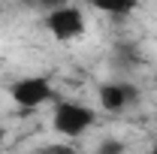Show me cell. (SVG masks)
I'll return each instance as SVG.
<instances>
[{"instance_id": "6da1fadb", "label": "cell", "mask_w": 157, "mask_h": 154, "mask_svg": "<svg viewBox=\"0 0 157 154\" xmlns=\"http://www.w3.org/2000/svg\"><path fill=\"white\" fill-rule=\"evenodd\" d=\"M94 121H97L94 109H88L85 103L63 100V103H58V109H55V130L60 136H70V139L88 133L94 127Z\"/></svg>"}, {"instance_id": "7a4b0ae2", "label": "cell", "mask_w": 157, "mask_h": 154, "mask_svg": "<svg viewBox=\"0 0 157 154\" xmlns=\"http://www.w3.org/2000/svg\"><path fill=\"white\" fill-rule=\"evenodd\" d=\"M9 97L15 100V106H21V109H36L42 103H48V100L55 97V91H52L48 79L27 76V79H18V82L9 88Z\"/></svg>"}, {"instance_id": "3957f363", "label": "cell", "mask_w": 157, "mask_h": 154, "mask_svg": "<svg viewBox=\"0 0 157 154\" xmlns=\"http://www.w3.org/2000/svg\"><path fill=\"white\" fill-rule=\"evenodd\" d=\"M45 27L55 39H76L85 30V12L78 6H58L45 15Z\"/></svg>"}, {"instance_id": "277c9868", "label": "cell", "mask_w": 157, "mask_h": 154, "mask_svg": "<svg viewBox=\"0 0 157 154\" xmlns=\"http://www.w3.org/2000/svg\"><path fill=\"white\" fill-rule=\"evenodd\" d=\"M136 85H127V82H106V85H100V106L106 109V112H121V109H127L133 100H136Z\"/></svg>"}, {"instance_id": "5b68a950", "label": "cell", "mask_w": 157, "mask_h": 154, "mask_svg": "<svg viewBox=\"0 0 157 154\" xmlns=\"http://www.w3.org/2000/svg\"><path fill=\"white\" fill-rule=\"evenodd\" d=\"M94 154H124V145H121L118 139H103Z\"/></svg>"}, {"instance_id": "8992f818", "label": "cell", "mask_w": 157, "mask_h": 154, "mask_svg": "<svg viewBox=\"0 0 157 154\" xmlns=\"http://www.w3.org/2000/svg\"><path fill=\"white\" fill-rule=\"evenodd\" d=\"M103 9L112 15H127V12H133V3H106Z\"/></svg>"}, {"instance_id": "52a82bcc", "label": "cell", "mask_w": 157, "mask_h": 154, "mask_svg": "<svg viewBox=\"0 0 157 154\" xmlns=\"http://www.w3.org/2000/svg\"><path fill=\"white\" fill-rule=\"evenodd\" d=\"M3 136H6V130H3V127H0V145H3Z\"/></svg>"}, {"instance_id": "ba28073f", "label": "cell", "mask_w": 157, "mask_h": 154, "mask_svg": "<svg viewBox=\"0 0 157 154\" xmlns=\"http://www.w3.org/2000/svg\"><path fill=\"white\" fill-rule=\"evenodd\" d=\"M151 154H157V145H154V148H151Z\"/></svg>"}, {"instance_id": "9c48e42d", "label": "cell", "mask_w": 157, "mask_h": 154, "mask_svg": "<svg viewBox=\"0 0 157 154\" xmlns=\"http://www.w3.org/2000/svg\"><path fill=\"white\" fill-rule=\"evenodd\" d=\"M0 154H3V151H0Z\"/></svg>"}]
</instances>
